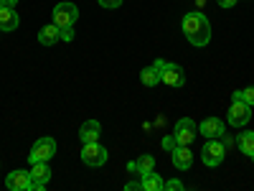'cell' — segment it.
I'll return each mask as SVG.
<instances>
[{
	"instance_id": "1",
	"label": "cell",
	"mask_w": 254,
	"mask_h": 191,
	"mask_svg": "<svg viewBox=\"0 0 254 191\" xmlns=\"http://www.w3.org/2000/svg\"><path fill=\"white\" fill-rule=\"evenodd\" d=\"M183 33L186 38L190 41L193 46H208V41H211V23H208V18L201 13V10H190L183 15Z\"/></svg>"
},
{
	"instance_id": "2",
	"label": "cell",
	"mask_w": 254,
	"mask_h": 191,
	"mask_svg": "<svg viewBox=\"0 0 254 191\" xmlns=\"http://www.w3.org/2000/svg\"><path fill=\"white\" fill-rule=\"evenodd\" d=\"M158 67H160V82L168 84V87H183L186 84V72L178 64H171V61H163V59H155Z\"/></svg>"
},
{
	"instance_id": "3",
	"label": "cell",
	"mask_w": 254,
	"mask_h": 191,
	"mask_svg": "<svg viewBox=\"0 0 254 191\" xmlns=\"http://www.w3.org/2000/svg\"><path fill=\"white\" fill-rule=\"evenodd\" d=\"M56 156V140L54 138H38L28 153V163H41V161H51Z\"/></svg>"
},
{
	"instance_id": "4",
	"label": "cell",
	"mask_w": 254,
	"mask_h": 191,
	"mask_svg": "<svg viewBox=\"0 0 254 191\" xmlns=\"http://www.w3.org/2000/svg\"><path fill=\"white\" fill-rule=\"evenodd\" d=\"M224 156H226V148H224V143H221L219 138H208L206 145L201 148V161H203L206 166H211V168L221 166Z\"/></svg>"
},
{
	"instance_id": "5",
	"label": "cell",
	"mask_w": 254,
	"mask_h": 191,
	"mask_svg": "<svg viewBox=\"0 0 254 191\" xmlns=\"http://www.w3.org/2000/svg\"><path fill=\"white\" fill-rule=\"evenodd\" d=\"M81 161L87 163V166H92V168H99V166L107 163V148L99 145V140H97V143H84V148H81Z\"/></svg>"
},
{
	"instance_id": "6",
	"label": "cell",
	"mask_w": 254,
	"mask_h": 191,
	"mask_svg": "<svg viewBox=\"0 0 254 191\" xmlns=\"http://www.w3.org/2000/svg\"><path fill=\"white\" fill-rule=\"evenodd\" d=\"M252 120V104H247L244 99H231V107H229V125L234 127H244Z\"/></svg>"
},
{
	"instance_id": "7",
	"label": "cell",
	"mask_w": 254,
	"mask_h": 191,
	"mask_svg": "<svg viewBox=\"0 0 254 191\" xmlns=\"http://www.w3.org/2000/svg\"><path fill=\"white\" fill-rule=\"evenodd\" d=\"M79 20V8L74 3H59L54 8V23L59 28H66V26H74Z\"/></svg>"
},
{
	"instance_id": "8",
	"label": "cell",
	"mask_w": 254,
	"mask_h": 191,
	"mask_svg": "<svg viewBox=\"0 0 254 191\" xmlns=\"http://www.w3.org/2000/svg\"><path fill=\"white\" fill-rule=\"evenodd\" d=\"M173 135H176L178 145H190V143L196 140V135H198V125L190 120V117H181V120L176 122Z\"/></svg>"
},
{
	"instance_id": "9",
	"label": "cell",
	"mask_w": 254,
	"mask_h": 191,
	"mask_svg": "<svg viewBox=\"0 0 254 191\" xmlns=\"http://www.w3.org/2000/svg\"><path fill=\"white\" fill-rule=\"evenodd\" d=\"M198 133L208 140V138H221L226 133V122L221 117H206L201 125H198Z\"/></svg>"
},
{
	"instance_id": "10",
	"label": "cell",
	"mask_w": 254,
	"mask_h": 191,
	"mask_svg": "<svg viewBox=\"0 0 254 191\" xmlns=\"http://www.w3.org/2000/svg\"><path fill=\"white\" fill-rule=\"evenodd\" d=\"M31 181H33V189L36 191H41L49 181H51V168H49V161H41V163H33V168H31Z\"/></svg>"
},
{
	"instance_id": "11",
	"label": "cell",
	"mask_w": 254,
	"mask_h": 191,
	"mask_svg": "<svg viewBox=\"0 0 254 191\" xmlns=\"http://www.w3.org/2000/svg\"><path fill=\"white\" fill-rule=\"evenodd\" d=\"M5 186L10 191H31L33 189V181H31V174L28 171H10L8 179H5Z\"/></svg>"
},
{
	"instance_id": "12",
	"label": "cell",
	"mask_w": 254,
	"mask_h": 191,
	"mask_svg": "<svg viewBox=\"0 0 254 191\" xmlns=\"http://www.w3.org/2000/svg\"><path fill=\"white\" fill-rule=\"evenodd\" d=\"M190 145H176L173 148V166L178 171H188L190 166H193V153L188 151Z\"/></svg>"
},
{
	"instance_id": "13",
	"label": "cell",
	"mask_w": 254,
	"mask_h": 191,
	"mask_svg": "<svg viewBox=\"0 0 254 191\" xmlns=\"http://www.w3.org/2000/svg\"><path fill=\"white\" fill-rule=\"evenodd\" d=\"M99 135H102V125H99L97 120H87V122L79 127V138H81V143H97Z\"/></svg>"
},
{
	"instance_id": "14",
	"label": "cell",
	"mask_w": 254,
	"mask_h": 191,
	"mask_svg": "<svg viewBox=\"0 0 254 191\" xmlns=\"http://www.w3.org/2000/svg\"><path fill=\"white\" fill-rule=\"evenodd\" d=\"M20 23V15L15 8L5 5V8H0V31H15Z\"/></svg>"
},
{
	"instance_id": "15",
	"label": "cell",
	"mask_w": 254,
	"mask_h": 191,
	"mask_svg": "<svg viewBox=\"0 0 254 191\" xmlns=\"http://www.w3.org/2000/svg\"><path fill=\"white\" fill-rule=\"evenodd\" d=\"M140 184H142V191H165V179L160 174H155V171L142 174Z\"/></svg>"
},
{
	"instance_id": "16",
	"label": "cell",
	"mask_w": 254,
	"mask_h": 191,
	"mask_svg": "<svg viewBox=\"0 0 254 191\" xmlns=\"http://www.w3.org/2000/svg\"><path fill=\"white\" fill-rule=\"evenodd\" d=\"M153 168H155V158L153 156H140L137 161H132V163H127V171H132V174H147V171H153Z\"/></svg>"
},
{
	"instance_id": "17",
	"label": "cell",
	"mask_w": 254,
	"mask_h": 191,
	"mask_svg": "<svg viewBox=\"0 0 254 191\" xmlns=\"http://www.w3.org/2000/svg\"><path fill=\"white\" fill-rule=\"evenodd\" d=\"M59 38H61V28H59L56 23H49V26H44V28L38 31V41H41L44 46H54Z\"/></svg>"
},
{
	"instance_id": "18",
	"label": "cell",
	"mask_w": 254,
	"mask_h": 191,
	"mask_svg": "<svg viewBox=\"0 0 254 191\" xmlns=\"http://www.w3.org/2000/svg\"><path fill=\"white\" fill-rule=\"evenodd\" d=\"M237 145H239V151L244 156H249L254 161V133L252 130H242L239 138H237Z\"/></svg>"
},
{
	"instance_id": "19",
	"label": "cell",
	"mask_w": 254,
	"mask_h": 191,
	"mask_svg": "<svg viewBox=\"0 0 254 191\" xmlns=\"http://www.w3.org/2000/svg\"><path fill=\"white\" fill-rule=\"evenodd\" d=\"M140 82L145 84V87H155V84H160V67H158V61L153 64V67H145L140 72Z\"/></svg>"
},
{
	"instance_id": "20",
	"label": "cell",
	"mask_w": 254,
	"mask_h": 191,
	"mask_svg": "<svg viewBox=\"0 0 254 191\" xmlns=\"http://www.w3.org/2000/svg\"><path fill=\"white\" fill-rule=\"evenodd\" d=\"M97 3H99V8L115 10V8H120V5H122V0H97Z\"/></svg>"
},
{
	"instance_id": "21",
	"label": "cell",
	"mask_w": 254,
	"mask_h": 191,
	"mask_svg": "<svg viewBox=\"0 0 254 191\" xmlns=\"http://www.w3.org/2000/svg\"><path fill=\"white\" fill-rule=\"evenodd\" d=\"M242 99L254 107V84H252V87H247V90H242Z\"/></svg>"
},
{
	"instance_id": "22",
	"label": "cell",
	"mask_w": 254,
	"mask_h": 191,
	"mask_svg": "<svg viewBox=\"0 0 254 191\" xmlns=\"http://www.w3.org/2000/svg\"><path fill=\"white\" fill-rule=\"evenodd\" d=\"M178 145V140H176V135H165L163 138V148H165V151H171L173 153V148Z\"/></svg>"
},
{
	"instance_id": "23",
	"label": "cell",
	"mask_w": 254,
	"mask_h": 191,
	"mask_svg": "<svg viewBox=\"0 0 254 191\" xmlns=\"http://www.w3.org/2000/svg\"><path fill=\"white\" fill-rule=\"evenodd\" d=\"M165 189H168V191H183L186 186H183V181H178V179H171V181H165Z\"/></svg>"
},
{
	"instance_id": "24",
	"label": "cell",
	"mask_w": 254,
	"mask_h": 191,
	"mask_svg": "<svg viewBox=\"0 0 254 191\" xmlns=\"http://www.w3.org/2000/svg\"><path fill=\"white\" fill-rule=\"evenodd\" d=\"M61 41H74V28H71V26L61 28Z\"/></svg>"
},
{
	"instance_id": "25",
	"label": "cell",
	"mask_w": 254,
	"mask_h": 191,
	"mask_svg": "<svg viewBox=\"0 0 254 191\" xmlns=\"http://www.w3.org/2000/svg\"><path fill=\"white\" fill-rule=\"evenodd\" d=\"M216 3H219V8H234L239 0H216Z\"/></svg>"
},
{
	"instance_id": "26",
	"label": "cell",
	"mask_w": 254,
	"mask_h": 191,
	"mask_svg": "<svg viewBox=\"0 0 254 191\" xmlns=\"http://www.w3.org/2000/svg\"><path fill=\"white\" fill-rule=\"evenodd\" d=\"M221 143H224V148H226V151H229V148L234 145V138H231V135H226V133H224V135H221Z\"/></svg>"
},
{
	"instance_id": "27",
	"label": "cell",
	"mask_w": 254,
	"mask_h": 191,
	"mask_svg": "<svg viewBox=\"0 0 254 191\" xmlns=\"http://www.w3.org/2000/svg\"><path fill=\"white\" fill-rule=\"evenodd\" d=\"M137 189H142V184H140V181H130V184L125 186V191H137Z\"/></svg>"
},
{
	"instance_id": "28",
	"label": "cell",
	"mask_w": 254,
	"mask_h": 191,
	"mask_svg": "<svg viewBox=\"0 0 254 191\" xmlns=\"http://www.w3.org/2000/svg\"><path fill=\"white\" fill-rule=\"evenodd\" d=\"M15 3H18V0H0V8H5V5L15 8Z\"/></svg>"
}]
</instances>
